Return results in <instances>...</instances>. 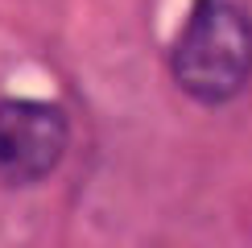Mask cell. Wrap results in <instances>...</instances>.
<instances>
[{
    "label": "cell",
    "mask_w": 252,
    "mask_h": 248,
    "mask_svg": "<svg viewBox=\"0 0 252 248\" xmlns=\"http://www.w3.org/2000/svg\"><path fill=\"white\" fill-rule=\"evenodd\" d=\"M170 75L182 95L207 108L227 103L252 79V17L240 0H194L182 21Z\"/></svg>",
    "instance_id": "obj_1"
},
{
    "label": "cell",
    "mask_w": 252,
    "mask_h": 248,
    "mask_svg": "<svg viewBox=\"0 0 252 248\" xmlns=\"http://www.w3.org/2000/svg\"><path fill=\"white\" fill-rule=\"evenodd\" d=\"M70 145V120L46 99H0V186H37L58 170Z\"/></svg>",
    "instance_id": "obj_2"
}]
</instances>
